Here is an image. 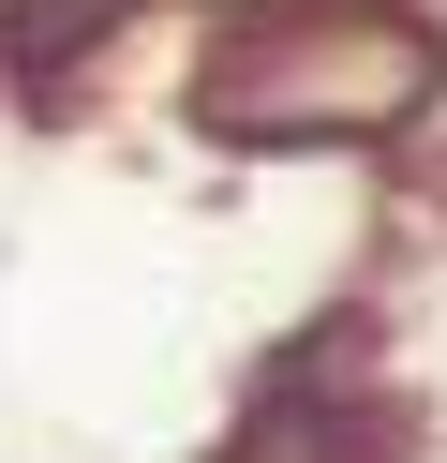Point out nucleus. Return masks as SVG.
<instances>
[{"instance_id":"obj_1","label":"nucleus","mask_w":447,"mask_h":463,"mask_svg":"<svg viewBox=\"0 0 447 463\" xmlns=\"http://www.w3.org/2000/svg\"><path fill=\"white\" fill-rule=\"evenodd\" d=\"M403 105H433V31L403 0H284L209 61L224 135H387Z\"/></svg>"},{"instance_id":"obj_2","label":"nucleus","mask_w":447,"mask_h":463,"mask_svg":"<svg viewBox=\"0 0 447 463\" xmlns=\"http://www.w3.org/2000/svg\"><path fill=\"white\" fill-rule=\"evenodd\" d=\"M224 463H387V419H358L343 389H284L268 419H238Z\"/></svg>"},{"instance_id":"obj_3","label":"nucleus","mask_w":447,"mask_h":463,"mask_svg":"<svg viewBox=\"0 0 447 463\" xmlns=\"http://www.w3.org/2000/svg\"><path fill=\"white\" fill-rule=\"evenodd\" d=\"M403 15H417V31H433V61H447V0H403Z\"/></svg>"}]
</instances>
